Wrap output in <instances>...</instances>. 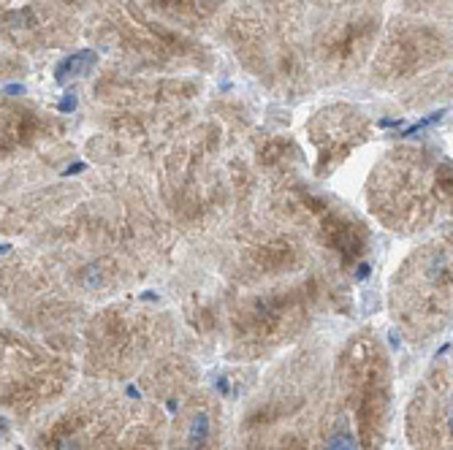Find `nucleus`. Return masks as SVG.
Returning a JSON list of instances; mask_svg holds the SVG:
<instances>
[{
	"instance_id": "f257e3e1",
	"label": "nucleus",
	"mask_w": 453,
	"mask_h": 450,
	"mask_svg": "<svg viewBox=\"0 0 453 450\" xmlns=\"http://www.w3.org/2000/svg\"><path fill=\"white\" fill-rule=\"evenodd\" d=\"M350 294L353 285L326 266L253 291H236L226 317V361L253 366L288 353L310 337L326 312H345Z\"/></svg>"
},
{
	"instance_id": "f03ea898",
	"label": "nucleus",
	"mask_w": 453,
	"mask_h": 450,
	"mask_svg": "<svg viewBox=\"0 0 453 450\" xmlns=\"http://www.w3.org/2000/svg\"><path fill=\"white\" fill-rule=\"evenodd\" d=\"M394 361L372 325L334 350L312 450H386L394 418Z\"/></svg>"
},
{
	"instance_id": "7ed1b4c3",
	"label": "nucleus",
	"mask_w": 453,
	"mask_h": 450,
	"mask_svg": "<svg viewBox=\"0 0 453 450\" xmlns=\"http://www.w3.org/2000/svg\"><path fill=\"white\" fill-rule=\"evenodd\" d=\"M312 9L304 0H231L215 35L253 81L288 103L320 88L310 60Z\"/></svg>"
},
{
	"instance_id": "20e7f679",
	"label": "nucleus",
	"mask_w": 453,
	"mask_h": 450,
	"mask_svg": "<svg viewBox=\"0 0 453 450\" xmlns=\"http://www.w3.org/2000/svg\"><path fill=\"white\" fill-rule=\"evenodd\" d=\"M332 345L307 337L282 353L244 396L236 421L242 450H312L332 375Z\"/></svg>"
},
{
	"instance_id": "39448f33",
	"label": "nucleus",
	"mask_w": 453,
	"mask_h": 450,
	"mask_svg": "<svg viewBox=\"0 0 453 450\" xmlns=\"http://www.w3.org/2000/svg\"><path fill=\"white\" fill-rule=\"evenodd\" d=\"M364 203L369 217L402 239L453 225V157L426 139L391 144L369 169Z\"/></svg>"
},
{
	"instance_id": "423d86ee",
	"label": "nucleus",
	"mask_w": 453,
	"mask_h": 450,
	"mask_svg": "<svg viewBox=\"0 0 453 450\" xmlns=\"http://www.w3.org/2000/svg\"><path fill=\"white\" fill-rule=\"evenodd\" d=\"M261 210L304 236L320 266L348 285H356L375 258L378 239L369 220L307 177V169L264 185Z\"/></svg>"
},
{
	"instance_id": "0eeeda50",
	"label": "nucleus",
	"mask_w": 453,
	"mask_h": 450,
	"mask_svg": "<svg viewBox=\"0 0 453 450\" xmlns=\"http://www.w3.org/2000/svg\"><path fill=\"white\" fill-rule=\"evenodd\" d=\"M85 41L111 65L150 76H207L218 52L201 35L150 14L139 0H101L85 17Z\"/></svg>"
},
{
	"instance_id": "6e6552de",
	"label": "nucleus",
	"mask_w": 453,
	"mask_h": 450,
	"mask_svg": "<svg viewBox=\"0 0 453 450\" xmlns=\"http://www.w3.org/2000/svg\"><path fill=\"white\" fill-rule=\"evenodd\" d=\"M180 317L136 296H119L96 307L81 329L79 366L93 383H128L180 345Z\"/></svg>"
},
{
	"instance_id": "1a4fd4ad",
	"label": "nucleus",
	"mask_w": 453,
	"mask_h": 450,
	"mask_svg": "<svg viewBox=\"0 0 453 450\" xmlns=\"http://www.w3.org/2000/svg\"><path fill=\"white\" fill-rule=\"evenodd\" d=\"M190 256L210 266L231 291H253L320 266L304 236L264 210L236 217L212 236L193 241Z\"/></svg>"
},
{
	"instance_id": "9d476101",
	"label": "nucleus",
	"mask_w": 453,
	"mask_h": 450,
	"mask_svg": "<svg viewBox=\"0 0 453 450\" xmlns=\"http://www.w3.org/2000/svg\"><path fill=\"white\" fill-rule=\"evenodd\" d=\"M81 179L104 203L114 241L122 253L139 261L150 274L174 266L185 236L160 203L147 174L122 166H96Z\"/></svg>"
},
{
	"instance_id": "9b49d317",
	"label": "nucleus",
	"mask_w": 453,
	"mask_h": 450,
	"mask_svg": "<svg viewBox=\"0 0 453 450\" xmlns=\"http://www.w3.org/2000/svg\"><path fill=\"white\" fill-rule=\"evenodd\" d=\"M386 309L410 345L437 339L453 323V225L421 236L388 277Z\"/></svg>"
},
{
	"instance_id": "f8f14e48",
	"label": "nucleus",
	"mask_w": 453,
	"mask_h": 450,
	"mask_svg": "<svg viewBox=\"0 0 453 450\" xmlns=\"http://www.w3.org/2000/svg\"><path fill=\"white\" fill-rule=\"evenodd\" d=\"M0 404L14 423H35L68 399L81 372L79 355L38 339L12 323L0 332Z\"/></svg>"
},
{
	"instance_id": "ddd939ff",
	"label": "nucleus",
	"mask_w": 453,
	"mask_h": 450,
	"mask_svg": "<svg viewBox=\"0 0 453 450\" xmlns=\"http://www.w3.org/2000/svg\"><path fill=\"white\" fill-rule=\"evenodd\" d=\"M131 396L88 380L35 421L30 450H111Z\"/></svg>"
},
{
	"instance_id": "4468645a",
	"label": "nucleus",
	"mask_w": 453,
	"mask_h": 450,
	"mask_svg": "<svg viewBox=\"0 0 453 450\" xmlns=\"http://www.w3.org/2000/svg\"><path fill=\"white\" fill-rule=\"evenodd\" d=\"M453 63V33L432 19L396 11L386 19L366 81L378 93H399L442 65Z\"/></svg>"
},
{
	"instance_id": "2eb2a0df",
	"label": "nucleus",
	"mask_w": 453,
	"mask_h": 450,
	"mask_svg": "<svg viewBox=\"0 0 453 450\" xmlns=\"http://www.w3.org/2000/svg\"><path fill=\"white\" fill-rule=\"evenodd\" d=\"M383 27V9H356L337 14L312 11L310 60L318 88H342L369 71Z\"/></svg>"
},
{
	"instance_id": "dca6fc26",
	"label": "nucleus",
	"mask_w": 453,
	"mask_h": 450,
	"mask_svg": "<svg viewBox=\"0 0 453 450\" xmlns=\"http://www.w3.org/2000/svg\"><path fill=\"white\" fill-rule=\"evenodd\" d=\"M52 258L71 296L90 307H101L134 294L152 274L114 248H41Z\"/></svg>"
},
{
	"instance_id": "f3484780",
	"label": "nucleus",
	"mask_w": 453,
	"mask_h": 450,
	"mask_svg": "<svg viewBox=\"0 0 453 450\" xmlns=\"http://www.w3.org/2000/svg\"><path fill=\"white\" fill-rule=\"evenodd\" d=\"M234 294L236 291H231L210 266H203L193 256L185 261V266L177 269L174 299L188 350H212L223 345L228 304Z\"/></svg>"
},
{
	"instance_id": "a211bd4d",
	"label": "nucleus",
	"mask_w": 453,
	"mask_h": 450,
	"mask_svg": "<svg viewBox=\"0 0 453 450\" xmlns=\"http://www.w3.org/2000/svg\"><path fill=\"white\" fill-rule=\"evenodd\" d=\"M203 95L201 76H150L106 63L90 81L93 109L142 111L163 106H190Z\"/></svg>"
},
{
	"instance_id": "6ab92c4d",
	"label": "nucleus",
	"mask_w": 453,
	"mask_h": 450,
	"mask_svg": "<svg viewBox=\"0 0 453 450\" xmlns=\"http://www.w3.org/2000/svg\"><path fill=\"white\" fill-rule=\"evenodd\" d=\"M0 38L4 50L27 57L60 52L85 38V17L50 0H0Z\"/></svg>"
},
{
	"instance_id": "aec40b11",
	"label": "nucleus",
	"mask_w": 453,
	"mask_h": 450,
	"mask_svg": "<svg viewBox=\"0 0 453 450\" xmlns=\"http://www.w3.org/2000/svg\"><path fill=\"white\" fill-rule=\"evenodd\" d=\"M410 450H453V347L437 353L404 407Z\"/></svg>"
},
{
	"instance_id": "412c9836",
	"label": "nucleus",
	"mask_w": 453,
	"mask_h": 450,
	"mask_svg": "<svg viewBox=\"0 0 453 450\" xmlns=\"http://www.w3.org/2000/svg\"><path fill=\"white\" fill-rule=\"evenodd\" d=\"M304 133L312 147L310 174L318 182H326L345 166L353 152L375 136V122L350 101H332L312 111Z\"/></svg>"
},
{
	"instance_id": "4be33fe9",
	"label": "nucleus",
	"mask_w": 453,
	"mask_h": 450,
	"mask_svg": "<svg viewBox=\"0 0 453 450\" xmlns=\"http://www.w3.org/2000/svg\"><path fill=\"white\" fill-rule=\"evenodd\" d=\"M68 119L30 98L4 95L0 103V160L14 163L33 152L65 141Z\"/></svg>"
},
{
	"instance_id": "5701e85b",
	"label": "nucleus",
	"mask_w": 453,
	"mask_h": 450,
	"mask_svg": "<svg viewBox=\"0 0 453 450\" xmlns=\"http://www.w3.org/2000/svg\"><path fill=\"white\" fill-rule=\"evenodd\" d=\"M88 195L85 179L71 182H47L30 190H22L12 198H4V212H0V225H4L6 239H33L38 231H44L60 215Z\"/></svg>"
},
{
	"instance_id": "b1692460",
	"label": "nucleus",
	"mask_w": 453,
	"mask_h": 450,
	"mask_svg": "<svg viewBox=\"0 0 453 450\" xmlns=\"http://www.w3.org/2000/svg\"><path fill=\"white\" fill-rule=\"evenodd\" d=\"M226 410L212 388L198 385L169 418L166 450H223Z\"/></svg>"
},
{
	"instance_id": "393cba45",
	"label": "nucleus",
	"mask_w": 453,
	"mask_h": 450,
	"mask_svg": "<svg viewBox=\"0 0 453 450\" xmlns=\"http://www.w3.org/2000/svg\"><path fill=\"white\" fill-rule=\"evenodd\" d=\"M139 396L160 404L169 416L201 385V370L188 347H172L157 355L136 378Z\"/></svg>"
},
{
	"instance_id": "a878e982",
	"label": "nucleus",
	"mask_w": 453,
	"mask_h": 450,
	"mask_svg": "<svg viewBox=\"0 0 453 450\" xmlns=\"http://www.w3.org/2000/svg\"><path fill=\"white\" fill-rule=\"evenodd\" d=\"M244 152L250 155L253 166L261 177L264 185L307 169V157L299 141L291 133H280V131H253L250 139L244 141Z\"/></svg>"
},
{
	"instance_id": "bb28decb",
	"label": "nucleus",
	"mask_w": 453,
	"mask_h": 450,
	"mask_svg": "<svg viewBox=\"0 0 453 450\" xmlns=\"http://www.w3.org/2000/svg\"><path fill=\"white\" fill-rule=\"evenodd\" d=\"M169 418L172 416L160 404L144 396L131 399L111 450H166Z\"/></svg>"
},
{
	"instance_id": "cd10ccee",
	"label": "nucleus",
	"mask_w": 453,
	"mask_h": 450,
	"mask_svg": "<svg viewBox=\"0 0 453 450\" xmlns=\"http://www.w3.org/2000/svg\"><path fill=\"white\" fill-rule=\"evenodd\" d=\"M73 157H76V147L65 139L41 152L19 157L14 163H4V198H12L38 185H47L50 177H55L63 166H68Z\"/></svg>"
},
{
	"instance_id": "c85d7f7f",
	"label": "nucleus",
	"mask_w": 453,
	"mask_h": 450,
	"mask_svg": "<svg viewBox=\"0 0 453 450\" xmlns=\"http://www.w3.org/2000/svg\"><path fill=\"white\" fill-rule=\"evenodd\" d=\"M139 4L157 19L185 33L207 35L218 30L231 0H139Z\"/></svg>"
},
{
	"instance_id": "c756f323",
	"label": "nucleus",
	"mask_w": 453,
	"mask_h": 450,
	"mask_svg": "<svg viewBox=\"0 0 453 450\" xmlns=\"http://www.w3.org/2000/svg\"><path fill=\"white\" fill-rule=\"evenodd\" d=\"M399 106L404 111H426L432 106H440L445 101H453V63L442 65L416 81H410L396 95Z\"/></svg>"
},
{
	"instance_id": "7c9ffc66",
	"label": "nucleus",
	"mask_w": 453,
	"mask_h": 450,
	"mask_svg": "<svg viewBox=\"0 0 453 450\" xmlns=\"http://www.w3.org/2000/svg\"><path fill=\"white\" fill-rule=\"evenodd\" d=\"M399 11L432 19L453 33V0H399Z\"/></svg>"
},
{
	"instance_id": "2f4dec72",
	"label": "nucleus",
	"mask_w": 453,
	"mask_h": 450,
	"mask_svg": "<svg viewBox=\"0 0 453 450\" xmlns=\"http://www.w3.org/2000/svg\"><path fill=\"white\" fill-rule=\"evenodd\" d=\"M315 14H337L356 9H383L386 0H304Z\"/></svg>"
},
{
	"instance_id": "473e14b6",
	"label": "nucleus",
	"mask_w": 453,
	"mask_h": 450,
	"mask_svg": "<svg viewBox=\"0 0 453 450\" xmlns=\"http://www.w3.org/2000/svg\"><path fill=\"white\" fill-rule=\"evenodd\" d=\"M4 79H17L22 73H27L30 63H27V55H19L14 50H4Z\"/></svg>"
},
{
	"instance_id": "72a5a7b5",
	"label": "nucleus",
	"mask_w": 453,
	"mask_h": 450,
	"mask_svg": "<svg viewBox=\"0 0 453 450\" xmlns=\"http://www.w3.org/2000/svg\"><path fill=\"white\" fill-rule=\"evenodd\" d=\"M50 4H55V6H60V9H65V11H71V14H79V17H88L101 0H50Z\"/></svg>"
},
{
	"instance_id": "f704fd0d",
	"label": "nucleus",
	"mask_w": 453,
	"mask_h": 450,
	"mask_svg": "<svg viewBox=\"0 0 453 450\" xmlns=\"http://www.w3.org/2000/svg\"><path fill=\"white\" fill-rule=\"evenodd\" d=\"M228 450H242V447H228Z\"/></svg>"
}]
</instances>
